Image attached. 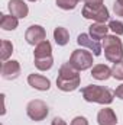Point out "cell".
<instances>
[{"mask_svg":"<svg viewBox=\"0 0 123 125\" xmlns=\"http://www.w3.org/2000/svg\"><path fill=\"white\" fill-rule=\"evenodd\" d=\"M28 83H29V86H32L33 89L42 90V92L49 90V87H51L49 79H46V77H44L41 74H35V73L28 76Z\"/></svg>","mask_w":123,"mask_h":125,"instance_id":"cell-11","label":"cell"},{"mask_svg":"<svg viewBox=\"0 0 123 125\" xmlns=\"http://www.w3.org/2000/svg\"><path fill=\"white\" fill-rule=\"evenodd\" d=\"M26 114H28V116L31 118L32 121L39 122V121H44V119L48 116L49 109H48V105H46L44 100L35 99V100H31V102L28 103V106H26Z\"/></svg>","mask_w":123,"mask_h":125,"instance_id":"cell-5","label":"cell"},{"mask_svg":"<svg viewBox=\"0 0 123 125\" xmlns=\"http://www.w3.org/2000/svg\"><path fill=\"white\" fill-rule=\"evenodd\" d=\"M20 74V64L16 60H7L1 65V77L6 80H15Z\"/></svg>","mask_w":123,"mask_h":125,"instance_id":"cell-8","label":"cell"},{"mask_svg":"<svg viewBox=\"0 0 123 125\" xmlns=\"http://www.w3.org/2000/svg\"><path fill=\"white\" fill-rule=\"evenodd\" d=\"M75 1H81V0H75Z\"/></svg>","mask_w":123,"mask_h":125,"instance_id":"cell-29","label":"cell"},{"mask_svg":"<svg viewBox=\"0 0 123 125\" xmlns=\"http://www.w3.org/2000/svg\"><path fill=\"white\" fill-rule=\"evenodd\" d=\"M25 39L31 45H38L46 39V31L41 25H32L25 32Z\"/></svg>","mask_w":123,"mask_h":125,"instance_id":"cell-7","label":"cell"},{"mask_svg":"<svg viewBox=\"0 0 123 125\" xmlns=\"http://www.w3.org/2000/svg\"><path fill=\"white\" fill-rule=\"evenodd\" d=\"M103 48H104V55L107 61H123V44L117 35H107L103 39Z\"/></svg>","mask_w":123,"mask_h":125,"instance_id":"cell-3","label":"cell"},{"mask_svg":"<svg viewBox=\"0 0 123 125\" xmlns=\"http://www.w3.org/2000/svg\"><path fill=\"white\" fill-rule=\"evenodd\" d=\"M114 94H116L119 99H122V100H123V84H120V86L114 90Z\"/></svg>","mask_w":123,"mask_h":125,"instance_id":"cell-27","label":"cell"},{"mask_svg":"<svg viewBox=\"0 0 123 125\" xmlns=\"http://www.w3.org/2000/svg\"><path fill=\"white\" fill-rule=\"evenodd\" d=\"M70 64L78 70V71H84L87 68L93 67V54L88 51H84V50H74L71 57H70Z\"/></svg>","mask_w":123,"mask_h":125,"instance_id":"cell-4","label":"cell"},{"mask_svg":"<svg viewBox=\"0 0 123 125\" xmlns=\"http://www.w3.org/2000/svg\"><path fill=\"white\" fill-rule=\"evenodd\" d=\"M107 31H109V26L104 25V23H100V22H96L93 23L91 26L88 28V32H90V36L93 39L98 41V39H104L107 36Z\"/></svg>","mask_w":123,"mask_h":125,"instance_id":"cell-14","label":"cell"},{"mask_svg":"<svg viewBox=\"0 0 123 125\" xmlns=\"http://www.w3.org/2000/svg\"><path fill=\"white\" fill-rule=\"evenodd\" d=\"M97 122L98 125H116L117 122V116L113 112V109L110 108H104L98 112L97 115Z\"/></svg>","mask_w":123,"mask_h":125,"instance_id":"cell-12","label":"cell"},{"mask_svg":"<svg viewBox=\"0 0 123 125\" xmlns=\"http://www.w3.org/2000/svg\"><path fill=\"white\" fill-rule=\"evenodd\" d=\"M51 125H67V122H65L62 118H58V116H57V118L52 119V124Z\"/></svg>","mask_w":123,"mask_h":125,"instance_id":"cell-26","label":"cell"},{"mask_svg":"<svg viewBox=\"0 0 123 125\" xmlns=\"http://www.w3.org/2000/svg\"><path fill=\"white\" fill-rule=\"evenodd\" d=\"M81 94L84 97V100L87 102H94V103H100V105H110L113 102V93L101 86L97 84H90L81 89Z\"/></svg>","mask_w":123,"mask_h":125,"instance_id":"cell-2","label":"cell"},{"mask_svg":"<svg viewBox=\"0 0 123 125\" xmlns=\"http://www.w3.org/2000/svg\"><path fill=\"white\" fill-rule=\"evenodd\" d=\"M18 25H19L18 18H15L12 15H1V18H0V28L3 31H13V29L18 28Z\"/></svg>","mask_w":123,"mask_h":125,"instance_id":"cell-16","label":"cell"},{"mask_svg":"<svg viewBox=\"0 0 123 125\" xmlns=\"http://www.w3.org/2000/svg\"><path fill=\"white\" fill-rule=\"evenodd\" d=\"M7 7H9L10 15L15 16V18H18V19L26 18L28 13H29V7H28V4L23 0H10L9 4H7Z\"/></svg>","mask_w":123,"mask_h":125,"instance_id":"cell-9","label":"cell"},{"mask_svg":"<svg viewBox=\"0 0 123 125\" xmlns=\"http://www.w3.org/2000/svg\"><path fill=\"white\" fill-rule=\"evenodd\" d=\"M77 3L78 1H75V0H57V6L61 7L62 10H72V9H75Z\"/></svg>","mask_w":123,"mask_h":125,"instance_id":"cell-22","label":"cell"},{"mask_svg":"<svg viewBox=\"0 0 123 125\" xmlns=\"http://www.w3.org/2000/svg\"><path fill=\"white\" fill-rule=\"evenodd\" d=\"M83 16L86 19H91L94 22H100L104 23L106 21H109L110 15H109V9L106 6H97V7H91V6H84L83 7Z\"/></svg>","mask_w":123,"mask_h":125,"instance_id":"cell-6","label":"cell"},{"mask_svg":"<svg viewBox=\"0 0 123 125\" xmlns=\"http://www.w3.org/2000/svg\"><path fill=\"white\" fill-rule=\"evenodd\" d=\"M33 61H35V65H36L38 70L46 71V70H49V68L52 67L54 58H52V57H48V58H33Z\"/></svg>","mask_w":123,"mask_h":125,"instance_id":"cell-19","label":"cell"},{"mask_svg":"<svg viewBox=\"0 0 123 125\" xmlns=\"http://www.w3.org/2000/svg\"><path fill=\"white\" fill-rule=\"evenodd\" d=\"M84 1H86V6H91V7H97L103 4V0H84Z\"/></svg>","mask_w":123,"mask_h":125,"instance_id":"cell-25","label":"cell"},{"mask_svg":"<svg viewBox=\"0 0 123 125\" xmlns=\"http://www.w3.org/2000/svg\"><path fill=\"white\" fill-rule=\"evenodd\" d=\"M91 76L96 80H107L109 77H112V68L106 64H97L93 67Z\"/></svg>","mask_w":123,"mask_h":125,"instance_id":"cell-15","label":"cell"},{"mask_svg":"<svg viewBox=\"0 0 123 125\" xmlns=\"http://www.w3.org/2000/svg\"><path fill=\"white\" fill-rule=\"evenodd\" d=\"M71 125H88V121L84 116H75L71 121Z\"/></svg>","mask_w":123,"mask_h":125,"instance_id":"cell-24","label":"cell"},{"mask_svg":"<svg viewBox=\"0 0 123 125\" xmlns=\"http://www.w3.org/2000/svg\"><path fill=\"white\" fill-rule=\"evenodd\" d=\"M29 1H38V0H29Z\"/></svg>","mask_w":123,"mask_h":125,"instance_id":"cell-28","label":"cell"},{"mask_svg":"<svg viewBox=\"0 0 123 125\" xmlns=\"http://www.w3.org/2000/svg\"><path fill=\"white\" fill-rule=\"evenodd\" d=\"M112 76L117 80H123V61L114 62V65L112 67Z\"/></svg>","mask_w":123,"mask_h":125,"instance_id":"cell-20","label":"cell"},{"mask_svg":"<svg viewBox=\"0 0 123 125\" xmlns=\"http://www.w3.org/2000/svg\"><path fill=\"white\" fill-rule=\"evenodd\" d=\"M54 39H55V42L58 44V45H67L68 44V41H70V33L68 31L65 29V28H62V26H58V28H55V31H54Z\"/></svg>","mask_w":123,"mask_h":125,"instance_id":"cell-17","label":"cell"},{"mask_svg":"<svg viewBox=\"0 0 123 125\" xmlns=\"http://www.w3.org/2000/svg\"><path fill=\"white\" fill-rule=\"evenodd\" d=\"M113 10H114L116 16H122L123 18V0H116V3L113 6Z\"/></svg>","mask_w":123,"mask_h":125,"instance_id":"cell-23","label":"cell"},{"mask_svg":"<svg viewBox=\"0 0 123 125\" xmlns=\"http://www.w3.org/2000/svg\"><path fill=\"white\" fill-rule=\"evenodd\" d=\"M48 57H52V45L49 41L45 39L35 47L33 58H48Z\"/></svg>","mask_w":123,"mask_h":125,"instance_id":"cell-13","label":"cell"},{"mask_svg":"<svg viewBox=\"0 0 123 125\" xmlns=\"http://www.w3.org/2000/svg\"><path fill=\"white\" fill-rule=\"evenodd\" d=\"M12 52H13V44L10 42V41H6V39H3L1 41V50H0V58H1V61H7V58L12 55Z\"/></svg>","mask_w":123,"mask_h":125,"instance_id":"cell-18","label":"cell"},{"mask_svg":"<svg viewBox=\"0 0 123 125\" xmlns=\"http://www.w3.org/2000/svg\"><path fill=\"white\" fill-rule=\"evenodd\" d=\"M109 29L114 35H123V22H120V21H110L109 22Z\"/></svg>","mask_w":123,"mask_h":125,"instance_id":"cell-21","label":"cell"},{"mask_svg":"<svg viewBox=\"0 0 123 125\" xmlns=\"http://www.w3.org/2000/svg\"><path fill=\"white\" fill-rule=\"evenodd\" d=\"M80 71L75 70L70 62L61 65L58 77H57V87L62 92H72L80 86Z\"/></svg>","mask_w":123,"mask_h":125,"instance_id":"cell-1","label":"cell"},{"mask_svg":"<svg viewBox=\"0 0 123 125\" xmlns=\"http://www.w3.org/2000/svg\"><path fill=\"white\" fill-rule=\"evenodd\" d=\"M77 42H78V45L87 47L88 50H91L94 55H100L101 54V45H100V42L96 41V39H93L91 36L87 35V33H80L78 38H77Z\"/></svg>","mask_w":123,"mask_h":125,"instance_id":"cell-10","label":"cell"}]
</instances>
